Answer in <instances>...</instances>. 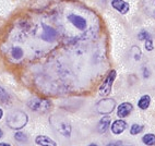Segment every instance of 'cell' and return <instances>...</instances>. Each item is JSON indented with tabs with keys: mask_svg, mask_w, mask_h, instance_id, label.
Instances as JSON below:
<instances>
[{
	"mask_svg": "<svg viewBox=\"0 0 155 146\" xmlns=\"http://www.w3.org/2000/svg\"><path fill=\"white\" fill-rule=\"evenodd\" d=\"M7 123L11 129H22L28 123V115L23 111H14L9 115L8 119H7Z\"/></svg>",
	"mask_w": 155,
	"mask_h": 146,
	"instance_id": "obj_1",
	"label": "cell"
},
{
	"mask_svg": "<svg viewBox=\"0 0 155 146\" xmlns=\"http://www.w3.org/2000/svg\"><path fill=\"white\" fill-rule=\"evenodd\" d=\"M116 79V71L115 70H111L108 75L105 77V80L103 81L102 85L100 86V95L101 96H108L111 92V88H113V83Z\"/></svg>",
	"mask_w": 155,
	"mask_h": 146,
	"instance_id": "obj_2",
	"label": "cell"
},
{
	"mask_svg": "<svg viewBox=\"0 0 155 146\" xmlns=\"http://www.w3.org/2000/svg\"><path fill=\"white\" fill-rule=\"evenodd\" d=\"M115 107H116V102L111 98H104L96 104V110L101 115H108L113 112Z\"/></svg>",
	"mask_w": 155,
	"mask_h": 146,
	"instance_id": "obj_3",
	"label": "cell"
},
{
	"mask_svg": "<svg viewBox=\"0 0 155 146\" xmlns=\"http://www.w3.org/2000/svg\"><path fill=\"white\" fill-rule=\"evenodd\" d=\"M28 107L34 111H38V112H46L49 110L51 102L48 99H38V98H34L28 102Z\"/></svg>",
	"mask_w": 155,
	"mask_h": 146,
	"instance_id": "obj_4",
	"label": "cell"
},
{
	"mask_svg": "<svg viewBox=\"0 0 155 146\" xmlns=\"http://www.w3.org/2000/svg\"><path fill=\"white\" fill-rule=\"evenodd\" d=\"M68 20H69V22L71 24H73L78 30L80 31H84L87 26V23H86V20L84 18L80 17V15H78V14H69L68 15Z\"/></svg>",
	"mask_w": 155,
	"mask_h": 146,
	"instance_id": "obj_5",
	"label": "cell"
},
{
	"mask_svg": "<svg viewBox=\"0 0 155 146\" xmlns=\"http://www.w3.org/2000/svg\"><path fill=\"white\" fill-rule=\"evenodd\" d=\"M42 38L45 41H48V43H51L57 38V32L56 30H54L51 26H48L46 24H43V34H42Z\"/></svg>",
	"mask_w": 155,
	"mask_h": 146,
	"instance_id": "obj_6",
	"label": "cell"
},
{
	"mask_svg": "<svg viewBox=\"0 0 155 146\" xmlns=\"http://www.w3.org/2000/svg\"><path fill=\"white\" fill-rule=\"evenodd\" d=\"M111 6L114 9H116L117 11L120 12L121 14H126L129 9H130V5L126 2L125 0H113L111 1Z\"/></svg>",
	"mask_w": 155,
	"mask_h": 146,
	"instance_id": "obj_7",
	"label": "cell"
},
{
	"mask_svg": "<svg viewBox=\"0 0 155 146\" xmlns=\"http://www.w3.org/2000/svg\"><path fill=\"white\" fill-rule=\"evenodd\" d=\"M132 105L130 102H122L121 105H119L118 109H117V116L119 118H126L131 113L132 111Z\"/></svg>",
	"mask_w": 155,
	"mask_h": 146,
	"instance_id": "obj_8",
	"label": "cell"
},
{
	"mask_svg": "<svg viewBox=\"0 0 155 146\" xmlns=\"http://www.w3.org/2000/svg\"><path fill=\"white\" fill-rule=\"evenodd\" d=\"M56 130L58 131L59 133L64 135V136H70V133H71V125L69 123H67L64 121H57L55 123Z\"/></svg>",
	"mask_w": 155,
	"mask_h": 146,
	"instance_id": "obj_9",
	"label": "cell"
},
{
	"mask_svg": "<svg viewBox=\"0 0 155 146\" xmlns=\"http://www.w3.org/2000/svg\"><path fill=\"white\" fill-rule=\"evenodd\" d=\"M110 128H111V132H113L114 134L118 135V134H121V133L126 130V128H127V123H126V121L119 119V120L114 121Z\"/></svg>",
	"mask_w": 155,
	"mask_h": 146,
	"instance_id": "obj_10",
	"label": "cell"
},
{
	"mask_svg": "<svg viewBox=\"0 0 155 146\" xmlns=\"http://www.w3.org/2000/svg\"><path fill=\"white\" fill-rule=\"evenodd\" d=\"M110 121H111V118L108 116L103 117V118L101 119L100 122H98V125H97V130H98V132H100L101 134H103V133H105L106 131H107L109 125H110Z\"/></svg>",
	"mask_w": 155,
	"mask_h": 146,
	"instance_id": "obj_11",
	"label": "cell"
},
{
	"mask_svg": "<svg viewBox=\"0 0 155 146\" xmlns=\"http://www.w3.org/2000/svg\"><path fill=\"white\" fill-rule=\"evenodd\" d=\"M36 144H38L41 146H57V143L55 141L51 140L50 138L46 136V135H38L35 140Z\"/></svg>",
	"mask_w": 155,
	"mask_h": 146,
	"instance_id": "obj_12",
	"label": "cell"
},
{
	"mask_svg": "<svg viewBox=\"0 0 155 146\" xmlns=\"http://www.w3.org/2000/svg\"><path fill=\"white\" fill-rule=\"evenodd\" d=\"M150 102H151V97H150L149 95H143V96L139 99L138 107L140 108V109H142V110H145V109L149 108Z\"/></svg>",
	"mask_w": 155,
	"mask_h": 146,
	"instance_id": "obj_13",
	"label": "cell"
},
{
	"mask_svg": "<svg viewBox=\"0 0 155 146\" xmlns=\"http://www.w3.org/2000/svg\"><path fill=\"white\" fill-rule=\"evenodd\" d=\"M142 141H143V143L145 144V145L153 146V145H155V135L152 134V133L145 134L143 138H142Z\"/></svg>",
	"mask_w": 155,
	"mask_h": 146,
	"instance_id": "obj_14",
	"label": "cell"
},
{
	"mask_svg": "<svg viewBox=\"0 0 155 146\" xmlns=\"http://www.w3.org/2000/svg\"><path fill=\"white\" fill-rule=\"evenodd\" d=\"M11 55L14 59H21L23 57V50L20 47H14L11 50Z\"/></svg>",
	"mask_w": 155,
	"mask_h": 146,
	"instance_id": "obj_15",
	"label": "cell"
},
{
	"mask_svg": "<svg viewBox=\"0 0 155 146\" xmlns=\"http://www.w3.org/2000/svg\"><path fill=\"white\" fill-rule=\"evenodd\" d=\"M131 55L133 56V58L136 59V60H140L141 59V50L139 49L137 46H133L132 48H131Z\"/></svg>",
	"mask_w": 155,
	"mask_h": 146,
	"instance_id": "obj_16",
	"label": "cell"
},
{
	"mask_svg": "<svg viewBox=\"0 0 155 146\" xmlns=\"http://www.w3.org/2000/svg\"><path fill=\"white\" fill-rule=\"evenodd\" d=\"M144 5L147 7V10L150 11L149 13L155 15V0H147V3H144Z\"/></svg>",
	"mask_w": 155,
	"mask_h": 146,
	"instance_id": "obj_17",
	"label": "cell"
},
{
	"mask_svg": "<svg viewBox=\"0 0 155 146\" xmlns=\"http://www.w3.org/2000/svg\"><path fill=\"white\" fill-rule=\"evenodd\" d=\"M14 138H15L18 142H20V143H25V142L28 141V136L23 132H17L15 135H14Z\"/></svg>",
	"mask_w": 155,
	"mask_h": 146,
	"instance_id": "obj_18",
	"label": "cell"
},
{
	"mask_svg": "<svg viewBox=\"0 0 155 146\" xmlns=\"http://www.w3.org/2000/svg\"><path fill=\"white\" fill-rule=\"evenodd\" d=\"M142 130H143V127H142V125H139V124H132L131 128H130V134L137 135L141 132Z\"/></svg>",
	"mask_w": 155,
	"mask_h": 146,
	"instance_id": "obj_19",
	"label": "cell"
},
{
	"mask_svg": "<svg viewBox=\"0 0 155 146\" xmlns=\"http://www.w3.org/2000/svg\"><path fill=\"white\" fill-rule=\"evenodd\" d=\"M9 100V95L6 92L5 88H2L0 86V102H7Z\"/></svg>",
	"mask_w": 155,
	"mask_h": 146,
	"instance_id": "obj_20",
	"label": "cell"
},
{
	"mask_svg": "<svg viewBox=\"0 0 155 146\" xmlns=\"http://www.w3.org/2000/svg\"><path fill=\"white\" fill-rule=\"evenodd\" d=\"M138 38L140 41H147V38H150V34L147 33V31H141L138 35Z\"/></svg>",
	"mask_w": 155,
	"mask_h": 146,
	"instance_id": "obj_21",
	"label": "cell"
},
{
	"mask_svg": "<svg viewBox=\"0 0 155 146\" xmlns=\"http://www.w3.org/2000/svg\"><path fill=\"white\" fill-rule=\"evenodd\" d=\"M153 48H154V46H153V41L151 38H147V41H145V49H147V51H151V50H153Z\"/></svg>",
	"mask_w": 155,
	"mask_h": 146,
	"instance_id": "obj_22",
	"label": "cell"
},
{
	"mask_svg": "<svg viewBox=\"0 0 155 146\" xmlns=\"http://www.w3.org/2000/svg\"><path fill=\"white\" fill-rule=\"evenodd\" d=\"M107 146H122V144L120 143V142H116V143H110V144H108Z\"/></svg>",
	"mask_w": 155,
	"mask_h": 146,
	"instance_id": "obj_23",
	"label": "cell"
},
{
	"mask_svg": "<svg viewBox=\"0 0 155 146\" xmlns=\"http://www.w3.org/2000/svg\"><path fill=\"white\" fill-rule=\"evenodd\" d=\"M0 146H11V145H9L7 143H0Z\"/></svg>",
	"mask_w": 155,
	"mask_h": 146,
	"instance_id": "obj_24",
	"label": "cell"
},
{
	"mask_svg": "<svg viewBox=\"0 0 155 146\" xmlns=\"http://www.w3.org/2000/svg\"><path fill=\"white\" fill-rule=\"evenodd\" d=\"M2 116H3V111H2V109H0V119L2 118Z\"/></svg>",
	"mask_w": 155,
	"mask_h": 146,
	"instance_id": "obj_25",
	"label": "cell"
},
{
	"mask_svg": "<svg viewBox=\"0 0 155 146\" xmlns=\"http://www.w3.org/2000/svg\"><path fill=\"white\" fill-rule=\"evenodd\" d=\"M2 135H3V133H2V130L0 129V138H2Z\"/></svg>",
	"mask_w": 155,
	"mask_h": 146,
	"instance_id": "obj_26",
	"label": "cell"
},
{
	"mask_svg": "<svg viewBox=\"0 0 155 146\" xmlns=\"http://www.w3.org/2000/svg\"><path fill=\"white\" fill-rule=\"evenodd\" d=\"M89 146H97V145H95V144H91V145H89Z\"/></svg>",
	"mask_w": 155,
	"mask_h": 146,
	"instance_id": "obj_27",
	"label": "cell"
}]
</instances>
